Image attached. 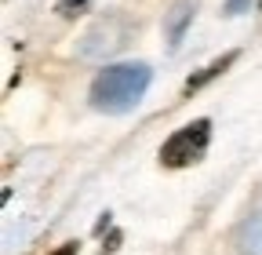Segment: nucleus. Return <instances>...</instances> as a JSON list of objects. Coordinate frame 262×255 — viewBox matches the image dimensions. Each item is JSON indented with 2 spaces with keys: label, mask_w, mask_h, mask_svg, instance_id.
Returning <instances> with one entry per match:
<instances>
[{
  "label": "nucleus",
  "mask_w": 262,
  "mask_h": 255,
  "mask_svg": "<svg viewBox=\"0 0 262 255\" xmlns=\"http://www.w3.org/2000/svg\"><path fill=\"white\" fill-rule=\"evenodd\" d=\"M153 70L146 62H120V66H106L91 84V106L102 113H127L142 102L149 91Z\"/></svg>",
  "instance_id": "nucleus-1"
},
{
  "label": "nucleus",
  "mask_w": 262,
  "mask_h": 255,
  "mask_svg": "<svg viewBox=\"0 0 262 255\" xmlns=\"http://www.w3.org/2000/svg\"><path fill=\"white\" fill-rule=\"evenodd\" d=\"M208 142H211V120H193L160 146V164L164 168H189L196 164L201 157L208 153Z\"/></svg>",
  "instance_id": "nucleus-2"
},
{
  "label": "nucleus",
  "mask_w": 262,
  "mask_h": 255,
  "mask_svg": "<svg viewBox=\"0 0 262 255\" xmlns=\"http://www.w3.org/2000/svg\"><path fill=\"white\" fill-rule=\"evenodd\" d=\"M124 44H127V22L117 18V15H110V18H102V22H98L91 33L84 37L80 55H84V58H106V55L120 51Z\"/></svg>",
  "instance_id": "nucleus-3"
},
{
  "label": "nucleus",
  "mask_w": 262,
  "mask_h": 255,
  "mask_svg": "<svg viewBox=\"0 0 262 255\" xmlns=\"http://www.w3.org/2000/svg\"><path fill=\"white\" fill-rule=\"evenodd\" d=\"M193 11H196V4H193V0H179V4L168 11V18H164V33H168V48H171V51L182 44V37H186V26L193 22Z\"/></svg>",
  "instance_id": "nucleus-4"
},
{
  "label": "nucleus",
  "mask_w": 262,
  "mask_h": 255,
  "mask_svg": "<svg viewBox=\"0 0 262 255\" xmlns=\"http://www.w3.org/2000/svg\"><path fill=\"white\" fill-rule=\"evenodd\" d=\"M233 244H237V255H262V211L241 222L233 233Z\"/></svg>",
  "instance_id": "nucleus-5"
},
{
  "label": "nucleus",
  "mask_w": 262,
  "mask_h": 255,
  "mask_svg": "<svg viewBox=\"0 0 262 255\" xmlns=\"http://www.w3.org/2000/svg\"><path fill=\"white\" fill-rule=\"evenodd\" d=\"M233 62H237V51H226L222 58H215V62H211V66H204V73L189 77V80H186V91H196V88H204L208 80H215L219 73H226L229 66H233Z\"/></svg>",
  "instance_id": "nucleus-6"
},
{
  "label": "nucleus",
  "mask_w": 262,
  "mask_h": 255,
  "mask_svg": "<svg viewBox=\"0 0 262 255\" xmlns=\"http://www.w3.org/2000/svg\"><path fill=\"white\" fill-rule=\"evenodd\" d=\"M88 4H91V0H58V11H62L66 18H73V15L88 11Z\"/></svg>",
  "instance_id": "nucleus-7"
},
{
  "label": "nucleus",
  "mask_w": 262,
  "mask_h": 255,
  "mask_svg": "<svg viewBox=\"0 0 262 255\" xmlns=\"http://www.w3.org/2000/svg\"><path fill=\"white\" fill-rule=\"evenodd\" d=\"M248 4H251V0H226V15H241Z\"/></svg>",
  "instance_id": "nucleus-8"
},
{
  "label": "nucleus",
  "mask_w": 262,
  "mask_h": 255,
  "mask_svg": "<svg viewBox=\"0 0 262 255\" xmlns=\"http://www.w3.org/2000/svg\"><path fill=\"white\" fill-rule=\"evenodd\" d=\"M51 255H77V244H62V248L51 251Z\"/></svg>",
  "instance_id": "nucleus-9"
}]
</instances>
